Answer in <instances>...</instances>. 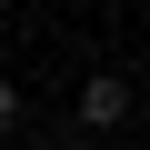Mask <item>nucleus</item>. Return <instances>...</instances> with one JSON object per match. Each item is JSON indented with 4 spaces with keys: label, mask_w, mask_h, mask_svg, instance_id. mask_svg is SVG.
I'll use <instances>...</instances> for the list:
<instances>
[{
    "label": "nucleus",
    "mask_w": 150,
    "mask_h": 150,
    "mask_svg": "<svg viewBox=\"0 0 150 150\" xmlns=\"http://www.w3.org/2000/svg\"><path fill=\"white\" fill-rule=\"evenodd\" d=\"M80 120H90V130H120V120H130V80H120V70H100V80L80 90Z\"/></svg>",
    "instance_id": "obj_1"
},
{
    "label": "nucleus",
    "mask_w": 150,
    "mask_h": 150,
    "mask_svg": "<svg viewBox=\"0 0 150 150\" xmlns=\"http://www.w3.org/2000/svg\"><path fill=\"white\" fill-rule=\"evenodd\" d=\"M10 130H20V90L0 80V140H10Z\"/></svg>",
    "instance_id": "obj_2"
}]
</instances>
